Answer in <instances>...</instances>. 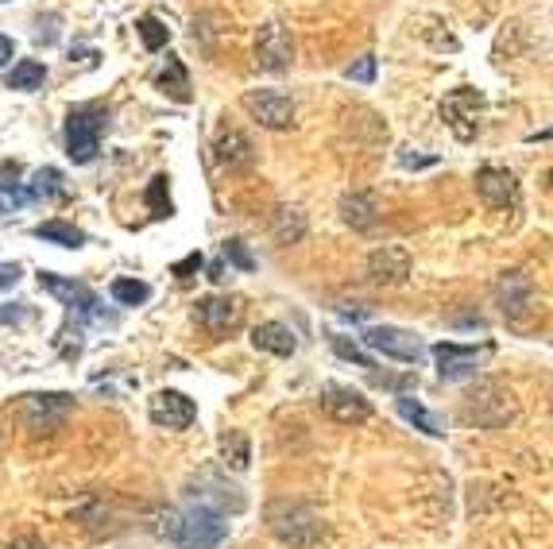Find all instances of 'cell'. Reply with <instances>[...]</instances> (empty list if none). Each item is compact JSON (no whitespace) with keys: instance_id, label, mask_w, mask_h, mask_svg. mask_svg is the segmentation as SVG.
Masks as SVG:
<instances>
[{"instance_id":"484cf974","label":"cell","mask_w":553,"mask_h":549,"mask_svg":"<svg viewBox=\"0 0 553 549\" xmlns=\"http://www.w3.org/2000/svg\"><path fill=\"white\" fill-rule=\"evenodd\" d=\"M43 82H47V70H43V62H35V58L16 62L12 74H8V89H43Z\"/></svg>"},{"instance_id":"7a4b0ae2","label":"cell","mask_w":553,"mask_h":549,"mask_svg":"<svg viewBox=\"0 0 553 549\" xmlns=\"http://www.w3.org/2000/svg\"><path fill=\"white\" fill-rule=\"evenodd\" d=\"M163 534L178 549H217L229 538V522L209 507H190V511H171L163 519Z\"/></svg>"},{"instance_id":"4316f807","label":"cell","mask_w":553,"mask_h":549,"mask_svg":"<svg viewBox=\"0 0 553 549\" xmlns=\"http://www.w3.org/2000/svg\"><path fill=\"white\" fill-rule=\"evenodd\" d=\"M147 205H151V217H171L175 213V205H171V178L167 174H155L151 182H147Z\"/></svg>"},{"instance_id":"83f0119b","label":"cell","mask_w":553,"mask_h":549,"mask_svg":"<svg viewBox=\"0 0 553 549\" xmlns=\"http://www.w3.org/2000/svg\"><path fill=\"white\" fill-rule=\"evenodd\" d=\"M136 35H140V43H144L147 51H163L171 43V28L159 16H140L136 20Z\"/></svg>"},{"instance_id":"d4e9b609","label":"cell","mask_w":553,"mask_h":549,"mask_svg":"<svg viewBox=\"0 0 553 549\" xmlns=\"http://www.w3.org/2000/svg\"><path fill=\"white\" fill-rule=\"evenodd\" d=\"M35 236L47 240V244H62V248H82V244H86V232L66 225V221H43V225L35 229Z\"/></svg>"},{"instance_id":"4dcf8cb0","label":"cell","mask_w":553,"mask_h":549,"mask_svg":"<svg viewBox=\"0 0 553 549\" xmlns=\"http://www.w3.org/2000/svg\"><path fill=\"white\" fill-rule=\"evenodd\" d=\"M329 345H333V352H337L341 360H352L356 368H376V364H372V356H368L364 348L356 345V341H349V337H341V333H333V337H329Z\"/></svg>"},{"instance_id":"30bf717a","label":"cell","mask_w":553,"mask_h":549,"mask_svg":"<svg viewBox=\"0 0 553 549\" xmlns=\"http://www.w3.org/2000/svg\"><path fill=\"white\" fill-rule=\"evenodd\" d=\"M495 298H499V310L507 321H523L526 314H534L538 306V287L526 271H503L499 283H495Z\"/></svg>"},{"instance_id":"44dd1931","label":"cell","mask_w":553,"mask_h":549,"mask_svg":"<svg viewBox=\"0 0 553 549\" xmlns=\"http://www.w3.org/2000/svg\"><path fill=\"white\" fill-rule=\"evenodd\" d=\"M395 410L407 418L414 430H422V434H430V437H445V422L437 418L434 410H426V406L418 403V399H410V395H399L395 399Z\"/></svg>"},{"instance_id":"f546056e","label":"cell","mask_w":553,"mask_h":549,"mask_svg":"<svg viewBox=\"0 0 553 549\" xmlns=\"http://www.w3.org/2000/svg\"><path fill=\"white\" fill-rule=\"evenodd\" d=\"M66 190H62V174L55 167H43V171L35 174V182H31L28 198H62Z\"/></svg>"},{"instance_id":"d6986e66","label":"cell","mask_w":553,"mask_h":549,"mask_svg":"<svg viewBox=\"0 0 553 549\" xmlns=\"http://www.w3.org/2000/svg\"><path fill=\"white\" fill-rule=\"evenodd\" d=\"M341 217L356 232H368L379 221V198L368 194V190H352V194L341 198Z\"/></svg>"},{"instance_id":"e0dca14e","label":"cell","mask_w":553,"mask_h":549,"mask_svg":"<svg viewBox=\"0 0 553 549\" xmlns=\"http://www.w3.org/2000/svg\"><path fill=\"white\" fill-rule=\"evenodd\" d=\"M39 287L51 290L55 298H59L66 310H74V314H97V294L86 287V283H74V279H62V275H51V271H39Z\"/></svg>"},{"instance_id":"7402d4cb","label":"cell","mask_w":553,"mask_h":549,"mask_svg":"<svg viewBox=\"0 0 553 549\" xmlns=\"http://www.w3.org/2000/svg\"><path fill=\"white\" fill-rule=\"evenodd\" d=\"M271 232H275L279 244H298L306 236V213L294 209V205H279L271 213Z\"/></svg>"},{"instance_id":"74e56055","label":"cell","mask_w":553,"mask_h":549,"mask_svg":"<svg viewBox=\"0 0 553 549\" xmlns=\"http://www.w3.org/2000/svg\"><path fill=\"white\" fill-rule=\"evenodd\" d=\"M8 549H47V546H43L39 538H20V542H12Z\"/></svg>"},{"instance_id":"5bb4252c","label":"cell","mask_w":553,"mask_h":549,"mask_svg":"<svg viewBox=\"0 0 553 549\" xmlns=\"http://www.w3.org/2000/svg\"><path fill=\"white\" fill-rule=\"evenodd\" d=\"M147 414L163 430H190L198 422V406H194V399H186L182 391H159V395H151Z\"/></svg>"},{"instance_id":"9c48e42d","label":"cell","mask_w":553,"mask_h":549,"mask_svg":"<svg viewBox=\"0 0 553 549\" xmlns=\"http://www.w3.org/2000/svg\"><path fill=\"white\" fill-rule=\"evenodd\" d=\"M364 345L379 352V356H391V360H403V364H422L426 345L410 333V329H395V325H372L364 329Z\"/></svg>"},{"instance_id":"ffe728a7","label":"cell","mask_w":553,"mask_h":549,"mask_svg":"<svg viewBox=\"0 0 553 549\" xmlns=\"http://www.w3.org/2000/svg\"><path fill=\"white\" fill-rule=\"evenodd\" d=\"M252 345L260 352H271V356H291L298 341H294V333L283 321H263V325L252 329Z\"/></svg>"},{"instance_id":"ba28073f","label":"cell","mask_w":553,"mask_h":549,"mask_svg":"<svg viewBox=\"0 0 553 549\" xmlns=\"http://www.w3.org/2000/svg\"><path fill=\"white\" fill-rule=\"evenodd\" d=\"M468 414L484 426V430H503L507 422H515V403H511V391L507 387H499V383H476V395H472V403H468Z\"/></svg>"},{"instance_id":"3957f363","label":"cell","mask_w":553,"mask_h":549,"mask_svg":"<svg viewBox=\"0 0 553 549\" xmlns=\"http://www.w3.org/2000/svg\"><path fill=\"white\" fill-rule=\"evenodd\" d=\"M109 124V113L101 105H78L66 116V155L74 163H93L101 151V132Z\"/></svg>"},{"instance_id":"ab89813d","label":"cell","mask_w":553,"mask_h":549,"mask_svg":"<svg viewBox=\"0 0 553 549\" xmlns=\"http://www.w3.org/2000/svg\"><path fill=\"white\" fill-rule=\"evenodd\" d=\"M0 4H4V0H0Z\"/></svg>"},{"instance_id":"d6a6232c","label":"cell","mask_w":553,"mask_h":549,"mask_svg":"<svg viewBox=\"0 0 553 549\" xmlns=\"http://www.w3.org/2000/svg\"><path fill=\"white\" fill-rule=\"evenodd\" d=\"M345 78H349V82H376V58L364 55L360 62H356V66H349V70H345Z\"/></svg>"},{"instance_id":"2e32d148","label":"cell","mask_w":553,"mask_h":549,"mask_svg":"<svg viewBox=\"0 0 553 549\" xmlns=\"http://www.w3.org/2000/svg\"><path fill=\"white\" fill-rule=\"evenodd\" d=\"M484 352H488V348H484ZM484 352H476V348H461V345H453V341H441V345H434L437 376L445 379V383H457V379L476 376Z\"/></svg>"},{"instance_id":"d590c367","label":"cell","mask_w":553,"mask_h":549,"mask_svg":"<svg viewBox=\"0 0 553 549\" xmlns=\"http://www.w3.org/2000/svg\"><path fill=\"white\" fill-rule=\"evenodd\" d=\"M16 283H20V267H16V263L0 267V290H4V287H16Z\"/></svg>"},{"instance_id":"8992f818","label":"cell","mask_w":553,"mask_h":549,"mask_svg":"<svg viewBox=\"0 0 553 549\" xmlns=\"http://www.w3.org/2000/svg\"><path fill=\"white\" fill-rule=\"evenodd\" d=\"M194 318L202 325L209 337H229L240 329V321H244V302L233 298V294H205L198 298V306H194Z\"/></svg>"},{"instance_id":"4fadbf2b","label":"cell","mask_w":553,"mask_h":549,"mask_svg":"<svg viewBox=\"0 0 553 549\" xmlns=\"http://www.w3.org/2000/svg\"><path fill=\"white\" fill-rule=\"evenodd\" d=\"M414 271V260L403 244H383L368 256V279L376 287H403Z\"/></svg>"},{"instance_id":"9a60e30c","label":"cell","mask_w":553,"mask_h":549,"mask_svg":"<svg viewBox=\"0 0 553 549\" xmlns=\"http://www.w3.org/2000/svg\"><path fill=\"white\" fill-rule=\"evenodd\" d=\"M476 194L488 209H507L519 202V182L507 167H480L476 171Z\"/></svg>"},{"instance_id":"6da1fadb","label":"cell","mask_w":553,"mask_h":549,"mask_svg":"<svg viewBox=\"0 0 553 549\" xmlns=\"http://www.w3.org/2000/svg\"><path fill=\"white\" fill-rule=\"evenodd\" d=\"M267 530L291 549H314L325 538V522L314 507L298 503V499H275L267 503Z\"/></svg>"},{"instance_id":"52a82bcc","label":"cell","mask_w":553,"mask_h":549,"mask_svg":"<svg viewBox=\"0 0 553 549\" xmlns=\"http://www.w3.org/2000/svg\"><path fill=\"white\" fill-rule=\"evenodd\" d=\"M74 410V395H62V391H47V395H24L20 399V422L28 430H59L66 422V414Z\"/></svg>"},{"instance_id":"f35d334b","label":"cell","mask_w":553,"mask_h":549,"mask_svg":"<svg viewBox=\"0 0 553 549\" xmlns=\"http://www.w3.org/2000/svg\"><path fill=\"white\" fill-rule=\"evenodd\" d=\"M434 159H418V155H403V167H430Z\"/></svg>"},{"instance_id":"5b68a950","label":"cell","mask_w":553,"mask_h":549,"mask_svg":"<svg viewBox=\"0 0 553 549\" xmlns=\"http://www.w3.org/2000/svg\"><path fill=\"white\" fill-rule=\"evenodd\" d=\"M240 105H244V113L252 116L260 128H271V132L294 128V101L283 89H252V93H244Z\"/></svg>"},{"instance_id":"1f68e13d","label":"cell","mask_w":553,"mask_h":549,"mask_svg":"<svg viewBox=\"0 0 553 549\" xmlns=\"http://www.w3.org/2000/svg\"><path fill=\"white\" fill-rule=\"evenodd\" d=\"M225 260L236 263L240 271H256V260H252V252H248L244 240H225Z\"/></svg>"},{"instance_id":"e575fe53","label":"cell","mask_w":553,"mask_h":549,"mask_svg":"<svg viewBox=\"0 0 553 549\" xmlns=\"http://www.w3.org/2000/svg\"><path fill=\"white\" fill-rule=\"evenodd\" d=\"M202 252H190V256H186V260H178L175 267H171V275H178V279H190V275H194V271H202Z\"/></svg>"},{"instance_id":"8d00e7d4","label":"cell","mask_w":553,"mask_h":549,"mask_svg":"<svg viewBox=\"0 0 553 549\" xmlns=\"http://www.w3.org/2000/svg\"><path fill=\"white\" fill-rule=\"evenodd\" d=\"M12 55H16V43H12L8 35H0V66H8V62H12Z\"/></svg>"},{"instance_id":"ac0fdd59","label":"cell","mask_w":553,"mask_h":549,"mask_svg":"<svg viewBox=\"0 0 553 549\" xmlns=\"http://www.w3.org/2000/svg\"><path fill=\"white\" fill-rule=\"evenodd\" d=\"M213 155H217V163L225 167V171H252V163H256V147L252 140L244 136V132H221L217 136V144H213Z\"/></svg>"},{"instance_id":"cb8c5ba5","label":"cell","mask_w":553,"mask_h":549,"mask_svg":"<svg viewBox=\"0 0 553 549\" xmlns=\"http://www.w3.org/2000/svg\"><path fill=\"white\" fill-rule=\"evenodd\" d=\"M221 461L229 464L233 472H244L252 464V445H248L244 430H229V434L221 437Z\"/></svg>"},{"instance_id":"836d02e7","label":"cell","mask_w":553,"mask_h":549,"mask_svg":"<svg viewBox=\"0 0 553 549\" xmlns=\"http://www.w3.org/2000/svg\"><path fill=\"white\" fill-rule=\"evenodd\" d=\"M20 178H24V167L20 163H0V194H8V190H20Z\"/></svg>"},{"instance_id":"8fae6325","label":"cell","mask_w":553,"mask_h":549,"mask_svg":"<svg viewBox=\"0 0 553 549\" xmlns=\"http://www.w3.org/2000/svg\"><path fill=\"white\" fill-rule=\"evenodd\" d=\"M318 403H321V410H325L333 422H341V426H364V422L372 418V403H368L360 391L341 387V383H325Z\"/></svg>"},{"instance_id":"603a6c76","label":"cell","mask_w":553,"mask_h":549,"mask_svg":"<svg viewBox=\"0 0 553 549\" xmlns=\"http://www.w3.org/2000/svg\"><path fill=\"white\" fill-rule=\"evenodd\" d=\"M159 89L178 101V105H190V74H186V66H182V58L167 55V66H163V74H159Z\"/></svg>"},{"instance_id":"7c38bea8","label":"cell","mask_w":553,"mask_h":549,"mask_svg":"<svg viewBox=\"0 0 553 549\" xmlns=\"http://www.w3.org/2000/svg\"><path fill=\"white\" fill-rule=\"evenodd\" d=\"M294 62V39L279 24H263L256 35V66L267 74H287Z\"/></svg>"},{"instance_id":"f1b7e54d","label":"cell","mask_w":553,"mask_h":549,"mask_svg":"<svg viewBox=\"0 0 553 549\" xmlns=\"http://www.w3.org/2000/svg\"><path fill=\"white\" fill-rule=\"evenodd\" d=\"M109 294L117 298L120 306H140V302H147V298H151V287H147V283H140V279H113Z\"/></svg>"},{"instance_id":"277c9868","label":"cell","mask_w":553,"mask_h":549,"mask_svg":"<svg viewBox=\"0 0 553 549\" xmlns=\"http://www.w3.org/2000/svg\"><path fill=\"white\" fill-rule=\"evenodd\" d=\"M480 113H484V93L472 86H461L453 89L445 101H441V120L453 128L457 140H476L480 132Z\"/></svg>"}]
</instances>
